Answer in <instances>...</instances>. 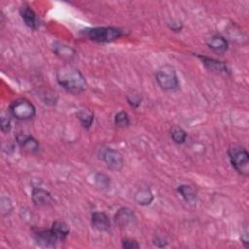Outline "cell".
Wrapping results in <instances>:
<instances>
[{
    "mask_svg": "<svg viewBox=\"0 0 249 249\" xmlns=\"http://www.w3.org/2000/svg\"><path fill=\"white\" fill-rule=\"evenodd\" d=\"M154 244L156 246H159V247H163L166 245V241L162 238H160V237H156L155 241H154Z\"/></svg>",
    "mask_w": 249,
    "mask_h": 249,
    "instance_id": "obj_27",
    "label": "cell"
},
{
    "mask_svg": "<svg viewBox=\"0 0 249 249\" xmlns=\"http://www.w3.org/2000/svg\"><path fill=\"white\" fill-rule=\"evenodd\" d=\"M171 138L176 144H183L186 141L187 133L185 130L179 126H174L171 129Z\"/></svg>",
    "mask_w": 249,
    "mask_h": 249,
    "instance_id": "obj_21",
    "label": "cell"
},
{
    "mask_svg": "<svg viewBox=\"0 0 249 249\" xmlns=\"http://www.w3.org/2000/svg\"><path fill=\"white\" fill-rule=\"evenodd\" d=\"M95 182L98 187L101 189H108L110 187V178L103 174V173H97L95 176Z\"/></svg>",
    "mask_w": 249,
    "mask_h": 249,
    "instance_id": "obj_22",
    "label": "cell"
},
{
    "mask_svg": "<svg viewBox=\"0 0 249 249\" xmlns=\"http://www.w3.org/2000/svg\"><path fill=\"white\" fill-rule=\"evenodd\" d=\"M79 121L81 122L83 127L85 128H89L92 124V122L94 120V115L91 111L89 109H83L78 112L77 114Z\"/></svg>",
    "mask_w": 249,
    "mask_h": 249,
    "instance_id": "obj_18",
    "label": "cell"
},
{
    "mask_svg": "<svg viewBox=\"0 0 249 249\" xmlns=\"http://www.w3.org/2000/svg\"><path fill=\"white\" fill-rule=\"evenodd\" d=\"M177 192L183 196V198L188 202H193L196 200V192L195 190L189 185H180L177 188Z\"/></svg>",
    "mask_w": 249,
    "mask_h": 249,
    "instance_id": "obj_19",
    "label": "cell"
},
{
    "mask_svg": "<svg viewBox=\"0 0 249 249\" xmlns=\"http://www.w3.org/2000/svg\"><path fill=\"white\" fill-rule=\"evenodd\" d=\"M134 219H135V215L133 211L127 207L120 208L119 210H117L114 216L115 223L121 228H127L133 223Z\"/></svg>",
    "mask_w": 249,
    "mask_h": 249,
    "instance_id": "obj_8",
    "label": "cell"
},
{
    "mask_svg": "<svg viewBox=\"0 0 249 249\" xmlns=\"http://www.w3.org/2000/svg\"><path fill=\"white\" fill-rule=\"evenodd\" d=\"M122 247L124 249H135V248H139L140 245L134 239L124 238L122 240Z\"/></svg>",
    "mask_w": 249,
    "mask_h": 249,
    "instance_id": "obj_23",
    "label": "cell"
},
{
    "mask_svg": "<svg viewBox=\"0 0 249 249\" xmlns=\"http://www.w3.org/2000/svg\"><path fill=\"white\" fill-rule=\"evenodd\" d=\"M100 159L112 171H120L124 166L123 156L120 152L112 148H102L100 151Z\"/></svg>",
    "mask_w": 249,
    "mask_h": 249,
    "instance_id": "obj_6",
    "label": "cell"
},
{
    "mask_svg": "<svg viewBox=\"0 0 249 249\" xmlns=\"http://www.w3.org/2000/svg\"><path fill=\"white\" fill-rule=\"evenodd\" d=\"M83 33L89 40L97 43H109L119 39L123 32L121 29L112 26H102V27H93L87 28L83 30Z\"/></svg>",
    "mask_w": 249,
    "mask_h": 249,
    "instance_id": "obj_2",
    "label": "cell"
},
{
    "mask_svg": "<svg viewBox=\"0 0 249 249\" xmlns=\"http://www.w3.org/2000/svg\"><path fill=\"white\" fill-rule=\"evenodd\" d=\"M207 46L217 53H224L228 50V41L220 34H214L210 36L206 41Z\"/></svg>",
    "mask_w": 249,
    "mask_h": 249,
    "instance_id": "obj_12",
    "label": "cell"
},
{
    "mask_svg": "<svg viewBox=\"0 0 249 249\" xmlns=\"http://www.w3.org/2000/svg\"><path fill=\"white\" fill-rule=\"evenodd\" d=\"M1 129L3 132L7 133L11 129V120L9 116H2L1 117Z\"/></svg>",
    "mask_w": 249,
    "mask_h": 249,
    "instance_id": "obj_24",
    "label": "cell"
},
{
    "mask_svg": "<svg viewBox=\"0 0 249 249\" xmlns=\"http://www.w3.org/2000/svg\"><path fill=\"white\" fill-rule=\"evenodd\" d=\"M130 124L128 114L124 111H120L115 116V124L120 128L127 127Z\"/></svg>",
    "mask_w": 249,
    "mask_h": 249,
    "instance_id": "obj_20",
    "label": "cell"
},
{
    "mask_svg": "<svg viewBox=\"0 0 249 249\" xmlns=\"http://www.w3.org/2000/svg\"><path fill=\"white\" fill-rule=\"evenodd\" d=\"M230 161L233 168L241 175H249V154L248 152L238 146H231L228 150Z\"/></svg>",
    "mask_w": 249,
    "mask_h": 249,
    "instance_id": "obj_4",
    "label": "cell"
},
{
    "mask_svg": "<svg viewBox=\"0 0 249 249\" xmlns=\"http://www.w3.org/2000/svg\"><path fill=\"white\" fill-rule=\"evenodd\" d=\"M53 53L59 56L61 59L65 60V61H71L74 59L75 55H76V52L74 49H72L71 47L55 42L53 44Z\"/></svg>",
    "mask_w": 249,
    "mask_h": 249,
    "instance_id": "obj_13",
    "label": "cell"
},
{
    "mask_svg": "<svg viewBox=\"0 0 249 249\" xmlns=\"http://www.w3.org/2000/svg\"><path fill=\"white\" fill-rule=\"evenodd\" d=\"M242 233H241V241H242V243L244 244V246L245 247H248L249 246V238H248V229H247V226H245L244 227V229H243V231H241Z\"/></svg>",
    "mask_w": 249,
    "mask_h": 249,
    "instance_id": "obj_26",
    "label": "cell"
},
{
    "mask_svg": "<svg viewBox=\"0 0 249 249\" xmlns=\"http://www.w3.org/2000/svg\"><path fill=\"white\" fill-rule=\"evenodd\" d=\"M17 142L24 151L28 153H36L40 148L39 142L29 134H18Z\"/></svg>",
    "mask_w": 249,
    "mask_h": 249,
    "instance_id": "obj_10",
    "label": "cell"
},
{
    "mask_svg": "<svg viewBox=\"0 0 249 249\" xmlns=\"http://www.w3.org/2000/svg\"><path fill=\"white\" fill-rule=\"evenodd\" d=\"M31 198L33 203L37 206H49L53 201L51 194L41 188H34L32 190Z\"/></svg>",
    "mask_w": 249,
    "mask_h": 249,
    "instance_id": "obj_9",
    "label": "cell"
},
{
    "mask_svg": "<svg viewBox=\"0 0 249 249\" xmlns=\"http://www.w3.org/2000/svg\"><path fill=\"white\" fill-rule=\"evenodd\" d=\"M33 237L36 241V243L42 247H53L56 244L57 237L53 234L52 230H43V229H37L33 230L32 231Z\"/></svg>",
    "mask_w": 249,
    "mask_h": 249,
    "instance_id": "obj_7",
    "label": "cell"
},
{
    "mask_svg": "<svg viewBox=\"0 0 249 249\" xmlns=\"http://www.w3.org/2000/svg\"><path fill=\"white\" fill-rule=\"evenodd\" d=\"M56 80L66 91L72 94H79L87 89V82L81 71L70 64H64L57 69Z\"/></svg>",
    "mask_w": 249,
    "mask_h": 249,
    "instance_id": "obj_1",
    "label": "cell"
},
{
    "mask_svg": "<svg viewBox=\"0 0 249 249\" xmlns=\"http://www.w3.org/2000/svg\"><path fill=\"white\" fill-rule=\"evenodd\" d=\"M91 225L99 231H107L111 226L109 217L104 212H93L91 215Z\"/></svg>",
    "mask_w": 249,
    "mask_h": 249,
    "instance_id": "obj_14",
    "label": "cell"
},
{
    "mask_svg": "<svg viewBox=\"0 0 249 249\" xmlns=\"http://www.w3.org/2000/svg\"><path fill=\"white\" fill-rule=\"evenodd\" d=\"M198 58L202 61V63L205 65L206 68H208L209 70L216 72V73H223V74H230V68L228 67V65L226 63H224L223 61H219L213 58H209L206 56H201V55H197Z\"/></svg>",
    "mask_w": 249,
    "mask_h": 249,
    "instance_id": "obj_11",
    "label": "cell"
},
{
    "mask_svg": "<svg viewBox=\"0 0 249 249\" xmlns=\"http://www.w3.org/2000/svg\"><path fill=\"white\" fill-rule=\"evenodd\" d=\"M155 76H156V81L163 90L173 91L178 89L179 81L173 66L168 64L160 66L157 70Z\"/></svg>",
    "mask_w": 249,
    "mask_h": 249,
    "instance_id": "obj_3",
    "label": "cell"
},
{
    "mask_svg": "<svg viewBox=\"0 0 249 249\" xmlns=\"http://www.w3.org/2000/svg\"><path fill=\"white\" fill-rule=\"evenodd\" d=\"M127 101L133 108H137L141 103V98L136 93H131L127 95Z\"/></svg>",
    "mask_w": 249,
    "mask_h": 249,
    "instance_id": "obj_25",
    "label": "cell"
},
{
    "mask_svg": "<svg viewBox=\"0 0 249 249\" xmlns=\"http://www.w3.org/2000/svg\"><path fill=\"white\" fill-rule=\"evenodd\" d=\"M51 230L59 241L64 240L66 238V236L69 234L68 226L64 222H61V221L53 222L51 227Z\"/></svg>",
    "mask_w": 249,
    "mask_h": 249,
    "instance_id": "obj_17",
    "label": "cell"
},
{
    "mask_svg": "<svg viewBox=\"0 0 249 249\" xmlns=\"http://www.w3.org/2000/svg\"><path fill=\"white\" fill-rule=\"evenodd\" d=\"M10 112L17 120L26 121L34 117L36 110L28 99L18 98L11 103Z\"/></svg>",
    "mask_w": 249,
    "mask_h": 249,
    "instance_id": "obj_5",
    "label": "cell"
},
{
    "mask_svg": "<svg viewBox=\"0 0 249 249\" xmlns=\"http://www.w3.org/2000/svg\"><path fill=\"white\" fill-rule=\"evenodd\" d=\"M20 15L24 21V23L31 29H37L39 26V22L37 19V16L35 12L29 6H23L20 9Z\"/></svg>",
    "mask_w": 249,
    "mask_h": 249,
    "instance_id": "obj_15",
    "label": "cell"
},
{
    "mask_svg": "<svg viewBox=\"0 0 249 249\" xmlns=\"http://www.w3.org/2000/svg\"><path fill=\"white\" fill-rule=\"evenodd\" d=\"M154 199L152 191L148 188H140L134 194V200L140 205H149Z\"/></svg>",
    "mask_w": 249,
    "mask_h": 249,
    "instance_id": "obj_16",
    "label": "cell"
}]
</instances>
